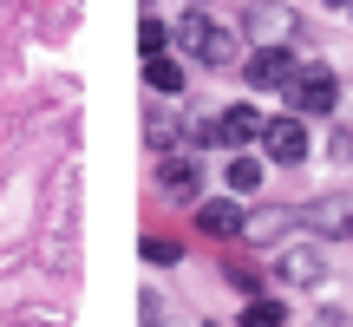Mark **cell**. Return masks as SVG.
Instances as JSON below:
<instances>
[{"label": "cell", "instance_id": "6da1fadb", "mask_svg": "<svg viewBox=\"0 0 353 327\" xmlns=\"http://www.w3.org/2000/svg\"><path fill=\"white\" fill-rule=\"evenodd\" d=\"M176 46H183L196 66H236V46H242V33H236L229 20H216V13L190 7L183 20H176Z\"/></svg>", "mask_w": 353, "mask_h": 327}, {"label": "cell", "instance_id": "7a4b0ae2", "mask_svg": "<svg viewBox=\"0 0 353 327\" xmlns=\"http://www.w3.org/2000/svg\"><path fill=\"white\" fill-rule=\"evenodd\" d=\"M288 105H294V118H327L334 105H341V72H334V66H294Z\"/></svg>", "mask_w": 353, "mask_h": 327}, {"label": "cell", "instance_id": "3957f363", "mask_svg": "<svg viewBox=\"0 0 353 327\" xmlns=\"http://www.w3.org/2000/svg\"><path fill=\"white\" fill-rule=\"evenodd\" d=\"M242 33H249V46H294V39H301V20H294L281 0H255V7L242 13Z\"/></svg>", "mask_w": 353, "mask_h": 327}, {"label": "cell", "instance_id": "277c9868", "mask_svg": "<svg viewBox=\"0 0 353 327\" xmlns=\"http://www.w3.org/2000/svg\"><path fill=\"white\" fill-rule=\"evenodd\" d=\"M301 223L314 229L321 242H353V190H327L301 210Z\"/></svg>", "mask_w": 353, "mask_h": 327}, {"label": "cell", "instance_id": "5b68a950", "mask_svg": "<svg viewBox=\"0 0 353 327\" xmlns=\"http://www.w3.org/2000/svg\"><path fill=\"white\" fill-rule=\"evenodd\" d=\"M294 46H255L249 59H242V79H249L255 92H288V79H294Z\"/></svg>", "mask_w": 353, "mask_h": 327}, {"label": "cell", "instance_id": "8992f818", "mask_svg": "<svg viewBox=\"0 0 353 327\" xmlns=\"http://www.w3.org/2000/svg\"><path fill=\"white\" fill-rule=\"evenodd\" d=\"M275 281H288V288H321V281H327L321 242H288V249L275 255Z\"/></svg>", "mask_w": 353, "mask_h": 327}, {"label": "cell", "instance_id": "52a82bcc", "mask_svg": "<svg viewBox=\"0 0 353 327\" xmlns=\"http://www.w3.org/2000/svg\"><path fill=\"white\" fill-rule=\"evenodd\" d=\"M262 151L268 164H307V118H268V131H262Z\"/></svg>", "mask_w": 353, "mask_h": 327}, {"label": "cell", "instance_id": "ba28073f", "mask_svg": "<svg viewBox=\"0 0 353 327\" xmlns=\"http://www.w3.org/2000/svg\"><path fill=\"white\" fill-rule=\"evenodd\" d=\"M157 184H164L170 203H203V164L190 151H170L164 164H157Z\"/></svg>", "mask_w": 353, "mask_h": 327}, {"label": "cell", "instance_id": "9c48e42d", "mask_svg": "<svg viewBox=\"0 0 353 327\" xmlns=\"http://www.w3.org/2000/svg\"><path fill=\"white\" fill-rule=\"evenodd\" d=\"M268 118L255 112V105H229V112H216V144L223 151H242V144H262Z\"/></svg>", "mask_w": 353, "mask_h": 327}, {"label": "cell", "instance_id": "30bf717a", "mask_svg": "<svg viewBox=\"0 0 353 327\" xmlns=\"http://www.w3.org/2000/svg\"><path fill=\"white\" fill-rule=\"evenodd\" d=\"M242 223H249V216H242L229 197H203V203H196V229H203L210 242H229V236H242Z\"/></svg>", "mask_w": 353, "mask_h": 327}, {"label": "cell", "instance_id": "8fae6325", "mask_svg": "<svg viewBox=\"0 0 353 327\" xmlns=\"http://www.w3.org/2000/svg\"><path fill=\"white\" fill-rule=\"evenodd\" d=\"M144 86L164 92V99H183V66H176L170 52H157V59H144Z\"/></svg>", "mask_w": 353, "mask_h": 327}, {"label": "cell", "instance_id": "7c38bea8", "mask_svg": "<svg viewBox=\"0 0 353 327\" xmlns=\"http://www.w3.org/2000/svg\"><path fill=\"white\" fill-rule=\"evenodd\" d=\"M262 157H249V151H236V157H229V170H223V184L229 190H236V197H255V190H262Z\"/></svg>", "mask_w": 353, "mask_h": 327}, {"label": "cell", "instance_id": "4fadbf2b", "mask_svg": "<svg viewBox=\"0 0 353 327\" xmlns=\"http://www.w3.org/2000/svg\"><path fill=\"white\" fill-rule=\"evenodd\" d=\"M242 327H288V308L268 301V295H249L242 301Z\"/></svg>", "mask_w": 353, "mask_h": 327}, {"label": "cell", "instance_id": "5bb4252c", "mask_svg": "<svg viewBox=\"0 0 353 327\" xmlns=\"http://www.w3.org/2000/svg\"><path fill=\"white\" fill-rule=\"evenodd\" d=\"M288 223H294V210H255L249 223H242V236H255V242H275Z\"/></svg>", "mask_w": 353, "mask_h": 327}, {"label": "cell", "instance_id": "9a60e30c", "mask_svg": "<svg viewBox=\"0 0 353 327\" xmlns=\"http://www.w3.org/2000/svg\"><path fill=\"white\" fill-rule=\"evenodd\" d=\"M144 262H151V268L183 262V242H170V236H144Z\"/></svg>", "mask_w": 353, "mask_h": 327}, {"label": "cell", "instance_id": "2e32d148", "mask_svg": "<svg viewBox=\"0 0 353 327\" xmlns=\"http://www.w3.org/2000/svg\"><path fill=\"white\" fill-rule=\"evenodd\" d=\"M164 20H157V13H144V20H138V46H144V59H157V52H164Z\"/></svg>", "mask_w": 353, "mask_h": 327}, {"label": "cell", "instance_id": "e0dca14e", "mask_svg": "<svg viewBox=\"0 0 353 327\" xmlns=\"http://www.w3.org/2000/svg\"><path fill=\"white\" fill-rule=\"evenodd\" d=\"M138 315H144V327H170V321H164V301H157V295H151V288H144V295H138Z\"/></svg>", "mask_w": 353, "mask_h": 327}, {"label": "cell", "instance_id": "ac0fdd59", "mask_svg": "<svg viewBox=\"0 0 353 327\" xmlns=\"http://www.w3.org/2000/svg\"><path fill=\"white\" fill-rule=\"evenodd\" d=\"M321 7H353V0H321Z\"/></svg>", "mask_w": 353, "mask_h": 327}, {"label": "cell", "instance_id": "d6986e66", "mask_svg": "<svg viewBox=\"0 0 353 327\" xmlns=\"http://www.w3.org/2000/svg\"><path fill=\"white\" fill-rule=\"evenodd\" d=\"M190 7H210V0H190Z\"/></svg>", "mask_w": 353, "mask_h": 327}, {"label": "cell", "instance_id": "ffe728a7", "mask_svg": "<svg viewBox=\"0 0 353 327\" xmlns=\"http://www.w3.org/2000/svg\"><path fill=\"white\" fill-rule=\"evenodd\" d=\"M347 13H353V7H347Z\"/></svg>", "mask_w": 353, "mask_h": 327}]
</instances>
